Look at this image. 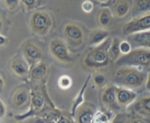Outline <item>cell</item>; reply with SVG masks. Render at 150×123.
<instances>
[{"instance_id": "obj_24", "label": "cell", "mask_w": 150, "mask_h": 123, "mask_svg": "<svg viewBox=\"0 0 150 123\" xmlns=\"http://www.w3.org/2000/svg\"><path fill=\"white\" fill-rule=\"evenodd\" d=\"M120 42L121 40L118 37H112V41L108 51L111 61L116 62L122 56L120 48Z\"/></svg>"}, {"instance_id": "obj_3", "label": "cell", "mask_w": 150, "mask_h": 123, "mask_svg": "<svg viewBox=\"0 0 150 123\" xmlns=\"http://www.w3.org/2000/svg\"><path fill=\"white\" fill-rule=\"evenodd\" d=\"M116 64L120 67H149L150 65V48H135L129 54L122 55L117 61Z\"/></svg>"}, {"instance_id": "obj_12", "label": "cell", "mask_w": 150, "mask_h": 123, "mask_svg": "<svg viewBox=\"0 0 150 123\" xmlns=\"http://www.w3.org/2000/svg\"><path fill=\"white\" fill-rule=\"evenodd\" d=\"M102 101L104 105L111 110H117L120 108L117 100L116 85L111 84L105 86L102 94Z\"/></svg>"}, {"instance_id": "obj_30", "label": "cell", "mask_w": 150, "mask_h": 123, "mask_svg": "<svg viewBox=\"0 0 150 123\" xmlns=\"http://www.w3.org/2000/svg\"><path fill=\"white\" fill-rule=\"evenodd\" d=\"M81 9L84 13H90L94 10V4L90 0H85L81 4Z\"/></svg>"}, {"instance_id": "obj_34", "label": "cell", "mask_w": 150, "mask_h": 123, "mask_svg": "<svg viewBox=\"0 0 150 123\" xmlns=\"http://www.w3.org/2000/svg\"><path fill=\"white\" fill-rule=\"evenodd\" d=\"M7 42H8V39L7 38V37L3 35L0 32V47L4 46V45H5Z\"/></svg>"}, {"instance_id": "obj_16", "label": "cell", "mask_w": 150, "mask_h": 123, "mask_svg": "<svg viewBox=\"0 0 150 123\" xmlns=\"http://www.w3.org/2000/svg\"><path fill=\"white\" fill-rule=\"evenodd\" d=\"M91 77H92V75L89 74V76H88V77L86 78V80H85L83 86H81V88L80 89L79 92H78L76 96L75 97L74 100H73V103H72L71 109H70V115H71V117L73 119H74L75 115H76V110L78 109V108H79L82 103L84 102V94L85 92H86V88H87L88 86V84H89V81H90L91 79Z\"/></svg>"}, {"instance_id": "obj_10", "label": "cell", "mask_w": 150, "mask_h": 123, "mask_svg": "<svg viewBox=\"0 0 150 123\" xmlns=\"http://www.w3.org/2000/svg\"><path fill=\"white\" fill-rule=\"evenodd\" d=\"M116 94L117 100L120 108H126L133 102L137 98V93L129 88L123 87L120 86H116Z\"/></svg>"}, {"instance_id": "obj_13", "label": "cell", "mask_w": 150, "mask_h": 123, "mask_svg": "<svg viewBox=\"0 0 150 123\" xmlns=\"http://www.w3.org/2000/svg\"><path fill=\"white\" fill-rule=\"evenodd\" d=\"M10 67L13 73L18 77L25 78L29 76L30 65L23 57H17L13 59Z\"/></svg>"}, {"instance_id": "obj_36", "label": "cell", "mask_w": 150, "mask_h": 123, "mask_svg": "<svg viewBox=\"0 0 150 123\" xmlns=\"http://www.w3.org/2000/svg\"><path fill=\"white\" fill-rule=\"evenodd\" d=\"M4 81L3 80L2 77L0 76V91L2 90L3 87H4Z\"/></svg>"}, {"instance_id": "obj_5", "label": "cell", "mask_w": 150, "mask_h": 123, "mask_svg": "<svg viewBox=\"0 0 150 123\" xmlns=\"http://www.w3.org/2000/svg\"><path fill=\"white\" fill-rule=\"evenodd\" d=\"M49 51L51 55L62 63H70L74 61V57L67 48V44L61 38H54L49 44Z\"/></svg>"}, {"instance_id": "obj_31", "label": "cell", "mask_w": 150, "mask_h": 123, "mask_svg": "<svg viewBox=\"0 0 150 123\" xmlns=\"http://www.w3.org/2000/svg\"><path fill=\"white\" fill-rule=\"evenodd\" d=\"M27 10H32L38 4V0H21Z\"/></svg>"}, {"instance_id": "obj_25", "label": "cell", "mask_w": 150, "mask_h": 123, "mask_svg": "<svg viewBox=\"0 0 150 123\" xmlns=\"http://www.w3.org/2000/svg\"><path fill=\"white\" fill-rule=\"evenodd\" d=\"M58 85L60 89L63 90H67L70 89L73 85V80L70 76L67 75H62L59 78Z\"/></svg>"}, {"instance_id": "obj_14", "label": "cell", "mask_w": 150, "mask_h": 123, "mask_svg": "<svg viewBox=\"0 0 150 123\" xmlns=\"http://www.w3.org/2000/svg\"><path fill=\"white\" fill-rule=\"evenodd\" d=\"M127 40L131 43L133 48L140 47L150 48V30L128 35Z\"/></svg>"}, {"instance_id": "obj_28", "label": "cell", "mask_w": 150, "mask_h": 123, "mask_svg": "<svg viewBox=\"0 0 150 123\" xmlns=\"http://www.w3.org/2000/svg\"><path fill=\"white\" fill-rule=\"evenodd\" d=\"M129 116L125 113H118L111 123H128Z\"/></svg>"}, {"instance_id": "obj_4", "label": "cell", "mask_w": 150, "mask_h": 123, "mask_svg": "<svg viewBox=\"0 0 150 123\" xmlns=\"http://www.w3.org/2000/svg\"><path fill=\"white\" fill-rule=\"evenodd\" d=\"M53 25L51 16L45 11H35L30 18V26L36 35L40 37L49 33Z\"/></svg>"}, {"instance_id": "obj_21", "label": "cell", "mask_w": 150, "mask_h": 123, "mask_svg": "<svg viewBox=\"0 0 150 123\" xmlns=\"http://www.w3.org/2000/svg\"><path fill=\"white\" fill-rule=\"evenodd\" d=\"M48 72V65L44 62L40 61L30 67L29 76L35 81L42 80L46 76Z\"/></svg>"}, {"instance_id": "obj_18", "label": "cell", "mask_w": 150, "mask_h": 123, "mask_svg": "<svg viewBox=\"0 0 150 123\" xmlns=\"http://www.w3.org/2000/svg\"><path fill=\"white\" fill-rule=\"evenodd\" d=\"M30 99V93L25 88H19L16 89L13 95V102L17 108H21L26 105Z\"/></svg>"}, {"instance_id": "obj_19", "label": "cell", "mask_w": 150, "mask_h": 123, "mask_svg": "<svg viewBox=\"0 0 150 123\" xmlns=\"http://www.w3.org/2000/svg\"><path fill=\"white\" fill-rule=\"evenodd\" d=\"M108 37H109V32L107 29L103 28L93 29L89 33V45L96 46L104 42Z\"/></svg>"}, {"instance_id": "obj_9", "label": "cell", "mask_w": 150, "mask_h": 123, "mask_svg": "<svg viewBox=\"0 0 150 123\" xmlns=\"http://www.w3.org/2000/svg\"><path fill=\"white\" fill-rule=\"evenodd\" d=\"M22 52L23 57L29 63L30 67L40 62L42 58V51L41 48L36 43L31 41L23 44Z\"/></svg>"}, {"instance_id": "obj_15", "label": "cell", "mask_w": 150, "mask_h": 123, "mask_svg": "<svg viewBox=\"0 0 150 123\" xmlns=\"http://www.w3.org/2000/svg\"><path fill=\"white\" fill-rule=\"evenodd\" d=\"M133 110L144 119L150 118V96H145L133 102Z\"/></svg>"}, {"instance_id": "obj_33", "label": "cell", "mask_w": 150, "mask_h": 123, "mask_svg": "<svg viewBox=\"0 0 150 123\" xmlns=\"http://www.w3.org/2000/svg\"><path fill=\"white\" fill-rule=\"evenodd\" d=\"M7 113V108L4 102L0 99V119H3Z\"/></svg>"}, {"instance_id": "obj_17", "label": "cell", "mask_w": 150, "mask_h": 123, "mask_svg": "<svg viewBox=\"0 0 150 123\" xmlns=\"http://www.w3.org/2000/svg\"><path fill=\"white\" fill-rule=\"evenodd\" d=\"M98 23L103 29H108L113 26L114 23L113 12L108 7L103 8L98 15Z\"/></svg>"}, {"instance_id": "obj_27", "label": "cell", "mask_w": 150, "mask_h": 123, "mask_svg": "<svg viewBox=\"0 0 150 123\" xmlns=\"http://www.w3.org/2000/svg\"><path fill=\"white\" fill-rule=\"evenodd\" d=\"M120 48L122 55H125V54H129L133 50V46L131 43L127 40H122L120 42Z\"/></svg>"}, {"instance_id": "obj_32", "label": "cell", "mask_w": 150, "mask_h": 123, "mask_svg": "<svg viewBox=\"0 0 150 123\" xmlns=\"http://www.w3.org/2000/svg\"><path fill=\"white\" fill-rule=\"evenodd\" d=\"M130 123H149L147 120H146V119L143 118V117H140L139 115L137 116H133V117L130 118Z\"/></svg>"}, {"instance_id": "obj_8", "label": "cell", "mask_w": 150, "mask_h": 123, "mask_svg": "<svg viewBox=\"0 0 150 123\" xmlns=\"http://www.w3.org/2000/svg\"><path fill=\"white\" fill-rule=\"evenodd\" d=\"M97 108L94 104L84 102L76 110L74 119L76 123H93Z\"/></svg>"}, {"instance_id": "obj_23", "label": "cell", "mask_w": 150, "mask_h": 123, "mask_svg": "<svg viewBox=\"0 0 150 123\" xmlns=\"http://www.w3.org/2000/svg\"><path fill=\"white\" fill-rule=\"evenodd\" d=\"M43 118L47 123H73L71 119L61 113H48L43 116Z\"/></svg>"}, {"instance_id": "obj_26", "label": "cell", "mask_w": 150, "mask_h": 123, "mask_svg": "<svg viewBox=\"0 0 150 123\" xmlns=\"http://www.w3.org/2000/svg\"><path fill=\"white\" fill-rule=\"evenodd\" d=\"M93 81L95 84L98 87H103L106 83V76L100 71H96L94 73Z\"/></svg>"}, {"instance_id": "obj_7", "label": "cell", "mask_w": 150, "mask_h": 123, "mask_svg": "<svg viewBox=\"0 0 150 123\" xmlns=\"http://www.w3.org/2000/svg\"><path fill=\"white\" fill-rule=\"evenodd\" d=\"M30 108L29 110L23 114H18L15 116V118L18 121L26 119L29 117H33L40 114L45 106V98L39 92L32 91L30 92Z\"/></svg>"}, {"instance_id": "obj_11", "label": "cell", "mask_w": 150, "mask_h": 123, "mask_svg": "<svg viewBox=\"0 0 150 123\" xmlns=\"http://www.w3.org/2000/svg\"><path fill=\"white\" fill-rule=\"evenodd\" d=\"M64 33L69 42L74 45H79L83 42V32L81 28L75 23H67L64 29Z\"/></svg>"}, {"instance_id": "obj_6", "label": "cell", "mask_w": 150, "mask_h": 123, "mask_svg": "<svg viewBox=\"0 0 150 123\" xmlns=\"http://www.w3.org/2000/svg\"><path fill=\"white\" fill-rule=\"evenodd\" d=\"M148 30H150V12L133 18L125 24L122 29L124 35L127 36Z\"/></svg>"}, {"instance_id": "obj_2", "label": "cell", "mask_w": 150, "mask_h": 123, "mask_svg": "<svg viewBox=\"0 0 150 123\" xmlns=\"http://www.w3.org/2000/svg\"><path fill=\"white\" fill-rule=\"evenodd\" d=\"M111 41L112 37H109L88 52L83 59L85 65L92 69H100L108 66L111 62L108 51Z\"/></svg>"}, {"instance_id": "obj_37", "label": "cell", "mask_w": 150, "mask_h": 123, "mask_svg": "<svg viewBox=\"0 0 150 123\" xmlns=\"http://www.w3.org/2000/svg\"><path fill=\"white\" fill-rule=\"evenodd\" d=\"M98 1L101 3H105V2H107V1H108L109 0H98Z\"/></svg>"}, {"instance_id": "obj_35", "label": "cell", "mask_w": 150, "mask_h": 123, "mask_svg": "<svg viewBox=\"0 0 150 123\" xmlns=\"http://www.w3.org/2000/svg\"><path fill=\"white\" fill-rule=\"evenodd\" d=\"M145 86H146V89L148 91V92H150V71L148 74L147 78H146V84H145Z\"/></svg>"}, {"instance_id": "obj_39", "label": "cell", "mask_w": 150, "mask_h": 123, "mask_svg": "<svg viewBox=\"0 0 150 123\" xmlns=\"http://www.w3.org/2000/svg\"><path fill=\"white\" fill-rule=\"evenodd\" d=\"M44 0H38V4H40L41 3L43 2Z\"/></svg>"}, {"instance_id": "obj_29", "label": "cell", "mask_w": 150, "mask_h": 123, "mask_svg": "<svg viewBox=\"0 0 150 123\" xmlns=\"http://www.w3.org/2000/svg\"><path fill=\"white\" fill-rule=\"evenodd\" d=\"M4 5L10 11L16 10L19 5V0H3Z\"/></svg>"}, {"instance_id": "obj_20", "label": "cell", "mask_w": 150, "mask_h": 123, "mask_svg": "<svg viewBox=\"0 0 150 123\" xmlns=\"http://www.w3.org/2000/svg\"><path fill=\"white\" fill-rule=\"evenodd\" d=\"M131 9L130 0H117L112 8V12L117 18H124L127 16Z\"/></svg>"}, {"instance_id": "obj_22", "label": "cell", "mask_w": 150, "mask_h": 123, "mask_svg": "<svg viewBox=\"0 0 150 123\" xmlns=\"http://www.w3.org/2000/svg\"><path fill=\"white\" fill-rule=\"evenodd\" d=\"M150 12V0H134L133 6V18Z\"/></svg>"}, {"instance_id": "obj_38", "label": "cell", "mask_w": 150, "mask_h": 123, "mask_svg": "<svg viewBox=\"0 0 150 123\" xmlns=\"http://www.w3.org/2000/svg\"><path fill=\"white\" fill-rule=\"evenodd\" d=\"M1 27H2V20H1V17H0V30L1 29Z\"/></svg>"}, {"instance_id": "obj_1", "label": "cell", "mask_w": 150, "mask_h": 123, "mask_svg": "<svg viewBox=\"0 0 150 123\" xmlns=\"http://www.w3.org/2000/svg\"><path fill=\"white\" fill-rule=\"evenodd\" d=\"M114 83L117 86L135 89L140 87L145 80V73L139 68L122 66L114 75Z\"/></svg>"}]
</instances>
